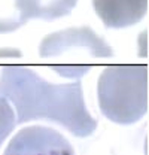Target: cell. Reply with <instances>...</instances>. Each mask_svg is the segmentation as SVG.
Here are the masks:
<instances>
[{
	"label": "cell",
	"instance_id": "obj_3",
	"mask_svg": "<svg viewBox=\"0 0 149 155\" xmlns=\"http://www.w3.org/2000/svg\"><path fill=\"white\" fill-rule=\"evenodd\" d=\"M101 114L119 125H130L148 114V67L112 66L97 84Z\"/></svg>",
	"mask_w": 149,
	"mask_h": 155
},
{
	"label": "cell",
	"instance_id": "obj_7",
	"mask_svg": "<svg viewBox=\"0 0 149 155\" xmlns=\"http://www.w3.org/2000/svg\"><path fill=\"white\" fill-rule=\"evenodd\" d=\"M25 22L27 19L21 15L15 0H0V35L17 31Z\"/></svg>",
	"mask_w": 149,
	"mask_h": 155
},
{
	"label": "cell",
	"instance_id": "obj_4",
	"mask_svg": "<svg viewBox=\"0 0 149 155\" xmlns=\"http://www.w3.org/2000/svg\"><path fill=\"white\" fill-rule=\"evenodd\" d=\"M3 155H76L70 142L54 128L31 125L12 137Z\"/></svg>",
	"mask_w": 149,
	"mask_h": 155
},
{
	"label": "cell",
	"instance_id": "obj_6",
	"mask_svg": "<svg viewBox=\"0 0 149 155\" xmlns=\"http://www.w3.org/2000/svg\"><path fill=\"white\" fill-rule=\"evenodd\" d=\"M15 5L27 21H55L69 15L78 5V0H15Z\"/></svg>",
	"mask_w": 149,
	"mask_h": 155
},
{
	"label": "cell",
	"instance_id": "obj_1",
	"mask_svg": "<svg viewBox=\"0 0 149 155\" xmlns=\"http://www.w3.org/2000/svg\"><path fill=\"white\" fill-rule=\"evenodd\" d=\"M0 94L15 106L17 124L49 119L76 137H88L97 128L84 101L81 81L51 84L31 69L9 66L0 73Z\"/></svg>",
	"mask_w": 149,
	"mask_h": 155
},
{
	"label": "cell",
	"instance_id": "obj_2",
	"mask_svg": "<svg viewBox=\"0 0 149 155\" xmlns=\"http://www.w3.org/2000/svg\"><path fill=\"white\" fill-rule=\"evenodd\" d=\"M39 55L57 75L81 81L97 61L113 55V49L91 27H70L48 35Z\"/></svg>",
	"mask_w": 149,
	"mask_h": 155
},
{
	"label": "cell",
	"instance_id": "obj_5",
	"mask_svg": "<svg viewBox=\"0 0 149 155\" xmlns=\"http://www.w3.org/2000/svg\"><path fill=\"white\" fill-rule=\"evenodd\" d=\"M93 8L104 27L125 28L145 18L148 0H93Z\"/></svg>",
	"mask_w": 149,
	"mask_h": 155
},
{
	"label": "cell",
	"instance_id": "obj_8",
	"mask_svg": "<svg viewBox=\"0 0 149 155\" xmlns=\"http://www.w3.org/2000/svg\"><path fill=\"white\" fill-rule=\"evenodd\" d=\"M17 114L11 106V101L0 94V146L9 137L17 125Z\"/></svg>",
	"mask_w": 149,
	"mask_h": 155
}]
</instances>
